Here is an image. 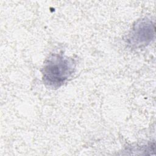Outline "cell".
<instances>
[{
  "instance_id": "1",
  "label": "cell",
  "mask_w": 156,
  "mask_h": 156,
  "mask_svg": "<svg viewBox=\"0 0 156 156\" xmlns=\"http://www.w3.org/2000/svg\"><path fill=\"white\" fill-rule=\"evenodd\" d=\"M76 63L63 54H51L44 61L41 69L43 81L51 88H57L65 84L74 72Z\"/></svg>"
},
{
  "instance_id": "2",
  "label": "cell",
  "mask_w": 156,
  "mask_h": 156,
  "mask_svg": "<svg viewBox=\"0 0 156 156\" xmlns=\"http://www.w3.org/2000/svg\"><path fill=\"white\" fill-rule=\"evenodd\" d=\"M154 34V23L147 18H143L133 25L127 37V43L136 48L145 46L151 41Z\"/></svg>"
}]
</instances>
